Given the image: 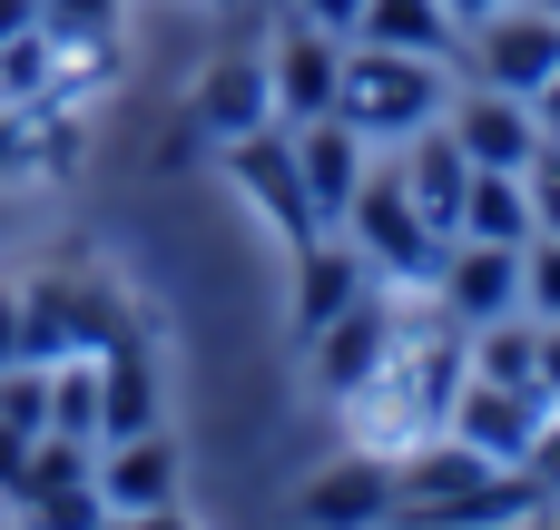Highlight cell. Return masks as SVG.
Segmentation results:
<instances>
[{
	"instance_id": "f546056e",
	"label": "cell",
	"mask_w": 560,
	"mask_h": 530,
	"mask_svg": "<svg viewBox=\"0 0 560 530\" xmlns=\"http://www.w3.org/2000/svg\"><path fill=\"white\" fill-rule=\"evenodd\" d=\"M98 530H187V511H177V502H167V511H108Z\"/></svg>"
},
{
	"instance_id": "d6986e66",
	"label": "cell",
	"mask_w": 560,
	"mask_h": 530,
	"mask_svg": "<svg viewBox=\"0 0 560 530\" xmlns=\"http://www.w3.org/2000/svg\"><path fill=\"white\" fill-rule=\"evenodd\" d=\"M354 39H374V49H413V59H453L463 20H453L443 0H364Z\"/></svg>"
},
{
	"instance_id": "d6a6232c",
	"label": "cell",
	"mask_w": 560,
	"mask_h": 530,
	"mask_svg": "<svg viewBox=\"0 0 560 530\" xmlns=\"http://www.w3.org/2000/svg\"><path fill=\"white\" fill-rule=\"evenodd\" d=\"M20 30H39V0H0V39H20Z\"/></svg>"
},
{
	"instance_id": "6da1fadb",
	"label": "cell",
	"mask_w": 560,
	"mask_h": 530,
	"mask_svg": "<svg viewBox=\"0 0 560 530\" xmlns=\"http://www.w3.org/2000/svg\"><path fill=\"white\" fill-rule=\"evenodd\" d=\"M453 98V59H413V49H374V39H345L335 59V118L364 138V148H404L413 128H433Z\"/></svg>"
},
{
	"instance_id": "cb8c5ba5",
	"label": "cell",
	"mask_w": 560,
	"mask_h": 530,
	"mask_svg": "<svg viewBox=\"0 0 560 530\" xmlns=\"http://www.w3.org/2000/svg\"><path fill=\"white\" fill-rule=\"evenodd\" d=\"M39 20L69 39H118V0H39Z\"/></svg>"
},
{
	"instance_id": "83f0119b",
	"label": "cell",
	"mask_w": 560,
	"mask_h": 530,
	"mask_svg": "<svg viewBox=\"0 0 560 530\" xmlns=\"http://www.w3.org/2000/svg\"><path fill=\"white\" fill-rule=\"evenodd\" d=\"M20 472H30V433L0 423V502H20Z\"/></svg>"
},
{
	"instance_id": "7c38bea8",
	"label": "cell",
	"mask_w": 560,
	"mask_h": 530,
	"mask_svg": "<svg viewBox=\"0 0 560 530\" xmlns=\"http://www.w3.org/2000/svg\"><path fill=\"white\" fill-rule=\"evenodd\" d=\"M305 530H394V452H335L305 482Z\"/></svg>"
},
{
	"instance_id": "7a4b0ae2",
	"label": "cell",
	"mask_w": 560,
	"mask_h": 530,
	"mask_svg": "<svg viewBox=\"0 0 560 530\" xmlns=\"http://www.w3.org/2000/svg\"><path fill=\"white\" fill-rule=\"evenodd\" d=\"M118 334H138V305L118 295L108 266H39V275H20V364L108 354Z\"/></svg>"
},
{
	"instance_id": "4fadbf2b",
	"label": "cell",
	"mask_w": 560,
	"mask_h": 530,
	"mask_svg": "<svg viewBox=\"0 0 560 530\" xmlns=\"http://www.w3.org/2000/svg\"><path fill=\"white\" fill-rule=\"evenodd\" d=\"M551 502H541V482L522 472V462H492L482 482H463V492H443V502H423V511H404L394 530H522L541 521Z\"/></svg>"
},
{
	"instance_id": "8fae6325",
	"label": "cell",
	"mask_w": 560,
	"mask_h": 530,
	"mask_svg": "<svg viewBox=\"0 0 560 530\" xmlns=\"http://www.w3.org/2000/svg\"><path fill=\"white\" fill-rule=\"evenodd\" d=\"M443 128H453V148H463L472 167H532V157H541V118H532V98L482 89V79H453Z\"/></svg>"
},
{
	"instance_id": "2e32d148",
	"label": "cell",
	"mask_w": 560,
	"mask_h": 530,
	"mask_svg": "<svg viewBox=\"0 0 560 530\" xmlns=\"http://www.w3.org/2000/svg\"><path fill=\"white\" fill-rule=\"evenodd\" d=\"M384 157H394L404 197H413V207H423V216H433V226L453 236V226H463V187H472V157L453 148V128L433 118V128H413L404 148H384Z\"/></svg>"
},
{
	"instance_id": "484cf974",
	"label": "cell",
	"mask_w": 560,
	"mask_h": 530,
	"mask_svg": "<svg viewBox=\"0 0 560 530\" xmlns=\"http://www.w3.org/2000/svg\"><path fill=\"white\" fill-rule=\"evenodd\" d=\"M522 472L541 482V502H551V511H560V413H551V423H541V443H532V462H522Z\"/></svg>"
},
{
	"instance_id": "1f68e13d",
	"label": "cell",
	"mask_w": 560,
	"mask_h": 530,
	"mask_svg": "<svg viewBox=\"0 0 560 530\" xmlns=\"http://www.w3.org/2000/svg\"><path fill=\"white\" fill-rule=\"evenodd\" d=\"M541 393H551V413H560V325H541Z\"/></svg>"
},
{
	"instance_id": "3957f363",
	"label": "cell",
	"mask_w": 560,
	"mask_h": 530,
	"mask_svg": "<svg viewBox=\"0 0 560 530\" xmlns=\"http://www.w3.org/2000/svg\"><path fill=\"white\" fill-rule=\"evenodd\" d=\"M364 266H374V285H394V295H423L433 285V266H443V226L404 197V177H394V157L374 148V167H364V187H354V207H345V226H335Z\"/></svg>"
},
{
	"instance_id": "836d02e7",
	"label": "cell",
	"mask_w": 560,
	"mask_h": 530,
	"mask_svg": "<svg viewBox=\"0 0 560 530\" xmlns=\"http://www.w3.org/2000/svg\"><path fill=\"white\" fill-rule=\"evenodd\" d=\"M443 10H453V20H482V10H502V0H443Z\"/></svg>"
},
{
	"instance_id": "f1b7e54d",
	"label": "cell",
	"mask_w": 560,
	"mask_h": 530,
	"mask_svg": "<svg viewBox=\"0 0 560 530\" xmlns=\"http://www.w3.org/2000/svg\"><path fill=\"white\" fill-rule=\"evenodd\" d=\"M20 364V275H0V374Z\"/></svg>"
},
{
	"instance_id": "4316f807",
	"label": "cell",
	"mask_w": 560,
	"mask_h": 530,
	"mask_svg": "<svg viewBox=\"0 0 560 530\" xmlns=\"http://www.w3.org/2000/svg\"><path fill=\"white\" fill-rule=\"evenodd\" d=\"M295 20H315V30H335V39H354V20H364V0H285Z\"/></svg>"
},
{
	"instance_id": "ffe728a7",
	"label": "cell",
	"mask_w": 560,
	"mask_h": 530,
	"mask_svg": "<svg viewBox=\"0 0 560 530\" xmlns=\"http://www.w3.org/2000/svg\"><path fill=\"white\" fill-rule=\"evenodd\" d=\"M453 236L532 246V187H522V167H472V187H463V226H453Z\"/></svg>"
},
{
	"instance_id": "277c9868",
	"label": "cell",
	"mask_w": 560,
	"mask_h": 530,
	"mask_svg": "<svg viewBox=\"0 0 560 530\" xmlns=\"http://www.w3.org/2000/svg\"><path fill=\"white\" fill-rule=\"evenodd\" d=\"M551 69H560V20L541 0H502L482 20H463V39H453V79H482V89H512V98H532Z\"/></svg>"
},
{
	"instance_id": "ac0fdd59",
	"label": "cell",
	"mask_w": 560,
	"mask_h": 530,
	"mask_svg": "<svg viewBox=\"0 0 560 530\" xmlns=\"http://www.w3.org/2000/svg\"><path fill=\"white\" fill-rule=\"evenodd\" d=\"M374 285V266L345 246V236H315L305 256H295V334H315V325H335L354 295Z\"/></svg>"
},
{
	"instance_id": "ba28073f",
	"label": "cell",
	"mask_w": 560,
	"mask_h": 530,
	"mask_svg": "<svg viewBox=\"0 0 560 530\" xmlns=\"http://www.w3.org/2000/svg\"><path fill=\"white\" fill-rule=\"evenodd\" d=\"M423 295H433V305H443L463 334H482V325L522 315V246H492V236H453Z\"/></svg>"
},
{
	"instance_id": "e575fe53",
	"label": "cell",
	"mask_w": 560,
	"mask_h": 530,
	"mask_svg": "<svg viewBox=\"0 0 560 530\" xmlns=\"http://www.w3.org/2000/svg\"><path fill=\"white\" fill-rule=\"evenodd\" d=\"M541 10H551V20H560V0H541Z\"/></svg>"
},
{
	"instance_id": "30bf717a",
	"label": "cell",
	"mask_w": 560,
	"mask_h": 530,
	"mask_svg": "<svg viewBox=\"0 0 560 530\" xmlns=\"http://www.w3.org/2000/svg\"><path fill=\"white\" fill-rule=\"evenodd\" d=\"M335 59H345V39H335V30H315V20H295V10L266 30L276 128H305V118H325V108H335Z\"/></svg>"
},
{
	"instance_id": "9c48e42d",
	"label": "cell",
	"mask_w": 560,
	"mask_h": 530,
	"mask_svg": "<svg viewBox=\"0 0 560 530\" xmlns=\"http://www.w3.org/2000/svg\"><path fill=\"white\" fill-rule=\"evenodd\" d=\"M541 423H551V403H541L532 384H492V374H463V393H453V413H443V433L472 443L482 462H532Z\"/></svg>"
},
{
	"instance_id": "52a82bcc",
	"label": "cell",
	"mask_w": 560,
	"mask_h": 530,
	"mask_svg": "<svg viewBox=\"0 0 560 530\" xmlns=\"http://www.w3.org/2000/svg\"><path fill=\"white\" fill-rule=\"evenodd\" d=\"M404 305H413V295H394V285H364V295H354L335 325H315V334H305V374H315V393H335V403H345V393H354V384H364V374L394 354V334H404Z\"/></svg>"
},
{
	"instance_id": "e0dca14e",
	"label": "cell",
	"mask_w": 560,
	"mask_h": 530,
	"mask_svg": "<svg viewBox=\"0 0 560 530\" xmlns=\"http://www.w3.org/2000/svg\"><path fill=\"white\" fill-rule=\"evenodd\" d=\"M89 364H98V443L148 433V423H158V354H148V325L118 334V344L89 354Z\"/></svg>"
},
{
	"instance_id": "44dd1931",
	"label": "cell",
	"mask_w": 560,
	"mask_h": 530,
	"mask_svg": "<svg viewBox=\"0 0 560 530\" xmlns=\"http://www.w3.org/2000/svg\"><path fill=\"white\" fill-rule=\"evenodd\" d=\"M20 521H30V530H98V521H108V502H98V482H59V492H30Z\"/></svg>"
},
{
	"instance_id": "d4e9b609",
	"label": "cell",
	"mask_w": 560,
	"mask_h": 530,
	"mask_svg": "<svg viewBox=\"0 0 560 530\" xmlns=\"http://www.w3.org/2000/svg\"><path fill=\"white\" fill-rule=\"evenodd\" d=\"M522 187H532V236H560V148L541 138V157L522 167Z\"/></svg>"
},
{
	"instance_id": "9a60e30c",
	"label": "cell",
	"mask_w": 560,
	"mask_h": 530,
	"mask_svg": "<svg viewBox=\"0 0 560 530\" xmlns=\"http://www.w3.org/2000/svg\"><path fill=\"white\" fill-rule=\"evenodd\" d=\"M98 502L108 511H167L177 502V443H167V423L98 443Z\"/></svg>"
},
{
	"instance_id": "603a6c76",
	"label": "cell",
	"mask_w": 560,
	"mask_h": 530,
	"mask_svg": "<svg viewBox=\"0 0 560 530\" xmlns=\"http://www.w3.org/2000/svg\"><path fill=\"white\" fill-rule=\"evenodd\" d=\"M20 177H39V118L0 98V187H20Z\"/></svg>"
},
{
	"instance_id": "8992f818",
	"label": "cell",
	"mask_w": 560,
	"mask_h": 530,
	"mask_svg": "<svg viewBox=\"0 0 560 530\" xmlns=\"http://www.w3.org/2000/svg\"><path fill=\"white\" fill-rule=\"evenodd\" d=\"M226 157V177H236V197L285 236V256H305L315 236H325V216H315V197H305V177H295V138L285 128H256V138H226L217 148Z\"/></svg>"
},
{
	"instance_id": "5bb4252c",
	"label": "cell",
	"mask_w": 560,
	"mask_h": 530,
	"mask_svg": "<svg viewBox=\"0 0 560 530\" xmlns=\"http://www.w3.org/2000/svg\"><path fill=\"white\" fill-rule=\"evenodd\" d=\"M295 138V177H305V197H315V216H325V236L345 226V207H354V187H364V167H374V148L325 108V118H305V128H285Z\"/></svg>"
},
{
	"instance_id": "4dcf8cb0",
	"label": "cell",
	"mask_w": 560,
	"mask_h": 530,
	"mask_svg": "<svg viewBox=\"0 0 560 530\" xmlns=\"http://www.w3.org/2000/svg\"><path fill=\"white\" fill-rule=\"evenodd\" d=\"M532 118H541V138H551V148H560V69H551V79H541V89H532Z\"/></svg>"
},
{
	"instance_id": "5b68a950",
	"label": "cell",
	"mask_w": 560,
	"mask_h": 530,
	"mask_svg": "<svg viewBox=\"0 0 560 530\" xmlns=\"http://www.w3.org/2000/svg\"><path fill=\"white\" fill-rule=\"evenodd\" d=\"M256 128H276L266 39H256V49H217V59H207V79L187 89V118H177L167 157H177V148H226V138H256Z\"/></svg>"
},
{
	"instance_id": "7402d4cb",
	"label": "cell",
	"mask_w": 560,
	"mask_h": 530,
	"mask_svg": "<svg viewBox=\"0 0 560 530\" xmlns=\"http://www.w3.org/2000/svg\"><path fill=\"white\" fill-rule=\"evenodd\" d=\"M522 315L532 325H560V236H532L522 246Z\"/></svg>"
}]
</instances>
